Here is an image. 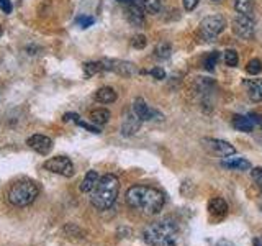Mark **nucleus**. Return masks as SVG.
Here are the masks:
<instances>
[{"label":"nucleus","instance_id":"nucleus-1","mask_svg":"<svg viewBox=\"0 0 262 246\" xmlns=\"http://www.w3.org/2000/svg\"><path fill=\"white\" fill-rule=\"evenodd\" d=\"M126 203L133 210L144 213L147 217L158 215L166 203V197L156 187L133 186L126 191Z\"/></svg>","mask_w":262,"mask_h":246},{"label":"nucleus","instance_id":"nucleus-2","mask_svg":"<svg viewBox=\"0 0 262 246\" xmlns=\"http://www.w3.org/2000/svg\"><path fill=\"white\" fill-rule=\"evenodd\" d=\"M143 238L149 246H180L182 233L174 218L164 217L147 225L143 232Z\"/></svg>","mask_w":262,"mask_h":246},{"label":"nucleus","instance_id":"nucleus-3","mask_svg":"<svg viewBox=\"0 0 262 246\" xmlns=\"http://www.w3.org/2000/svg\"><path fill=\"white\" fill-rule=\"evenodd\" d=\"M120 192V180L115 174H105L100 177L94 192L90 194V202L97 210H108L117 202V197Z\"/></svg>","mask_w":262,"mask_h":246},{"label":"nucleus","instance_id":"nucleus-4","mask_svg":"<svg viewBox=\"0 0 262 246\" xmlns=\"http://www.w3.org/2000/svg\"><path fill=\"white\" fill-rule=\"evenodd\" d=\"M39 194V187L36 182H33L30 179H23L15 182L10 191H8V202H10L13 207H27V205L35 202V199Z\"/></svg>","mask_w":262,"mask_h":246},{"label":"nucleus","instance_id":"nucleus-5","mask_svg":"<svg viewBox=\"0 0 262 246\" xmlns=\"http://www.w3.org/2000/svg\"><path fill=\"white\" fill-rule=\"evenodd\" d=\"M225 28H226V20L223 15H210V16H205L202 20L199 33L202 39L213 41V39H216V36Z\"/></svg>","mask_w":262,"mask_h":246},{"label":"nucleus","instance_id":"nucleus-6","mask_svg":"<svg viewBox=\"0 0 262 246\" xmlns=\"http://www.w3.org/2000/svg\"><path fill=\"white\" fill-rule=\"evenodd\" d=\"M45 169L64 177H71L74 174V164L68 156H56V158L48 159L45 162Z\"/></svg>","mask_w":262,"mask_h":246},{"label":"nucleus","instance_id":"nucleus-7","mask_svg":"<svg viewBox=\"0 0 262 246\" xmlns=\"http://www.w3.org/2000/svg\"><path fill=\"white\" fill-rule=\"evenodd\" d=\"M231 28L234 31V35L243 38V39H251V38H254V20L251 18V15H241V13H237L234 18H233Z\"/></svg>","mask_w":262,"mask_h":246},{"label":"nucleus","instance_id":"nucleus-8","mask_svg":"<svg viewBox=\"0 0 262 246\" xmlns=\"http://www.w3.org/2000/svg\"><path fill=\"white\" fill-rule=\"evenodd\" d=\"M103 64V71H110L118 74V76H125L129 77L133 76L136 72V68L133 63H128V61H120V59H105L102 61Z\"/></svg>","mask_w":262,"mask_h":246},{"label":"nucleus","instance_id":"nucleus-9","mask_svg":"<svg viewBox=\"0 0 262 246\" xmlns=\"http://www.w3.org/2000/svg\"><path fill=\"white\" fill-rule=\"evenodd\" d=\"M203 143H205V146H207L213 154L220 156V158H229V156L236 153L234 146H233V145H229L228 141H223V139L205 138V139H203Z\"/></svg>","mask_w":262,"mask_h":246},{"label":"nucleus","instance_id":"nucleus-10","mask_svg":"<svg viewBox=\"0 0 262 246\" xmlns=\"http://www.w3.org/2000/svg\"><path fill=\"white\" fill-rule=\"evenodd\" d=\"M133 112L136 113V117L141 121H149V120H156V118H162V115L158 110L151 109V107L144 102V98H141V97L135 98Z\"/></svg>","mask_w":262,"mask_h":246},{"label":"nucleus","instance_id":"nucleus-11","mask_svg":"<svg viewBox=\"0 0 262 246\" xmlns=\"http://www.w3.org/2000/svg\"><path fill=\"white\" fill-rule=\"evenodd\" d=\"M27 145L31 148L33 151H36L39 154H48L49 151H51V148H53V139L45 136V135L36 133V135H31L27 139Z\"/></svg>","mask_w":262,"mask_h":246},{"label":"nucleus","instance_id":"nucleus-12","mask_svg":"<svg viewBox=\"0 0 262 246\" xmlns=\"http://www.w3.org/2000/svg\"><path fill=\"white\" fill-rule=\"evenodd\" d=\"M125 15H126V20L129 25H133V27H144V22H146V16H144V8L139 7L138 4H131V5H126V10H125Z\"/></svg>","mask_w":262,"mask_h":246},{"label":"nucleus","instance_id":"nucleus-13","mask_svg":"<svg viewBox=\"0 0 262 246\" xmlns=\"http://www.w3.org/2000/svg\"><path fill=\"white\" fill-rule=\"evenodd\" d=\"M248 89V97L252 102H262V79H249L244 82Z\"/></svg>","mask_w":262,"mask_h":246},{"label":"nucleus","instance_id":"nucleus-14","mask_svg":"<svg viewBox=\"0 0 262 246\" xmlns=\"http://www.w3.org/2000/svg\"><path fill=\"white\" fill-rule=\"evenodd\" d=\"M208 212L211 213L213 217L216 218H223L228 213V203L221 199V197H215L208 202Z\"/></svg>","mask_w":262,"mask_h":246},{"label":"nucleus","instance_id":"nucleus-15","mask_svg":"<svg viewBox=\"0 0 262 246\" xmlns=\"http://www.w3.org/2000/svg\"><path fill=\"white\" fill-rule=\"evenodd\" d=\"M221 166L226 169H234V171H249L252 169V164L244 159V158H226L221 161Z\"/></svg>","mask_w":262,"mask_h":246},{"label":"nucleus","instance_id":"nucleus-16","mask_svg":"<svg viewBox=\"0 0 262 246\" xmlns=\"http://www.w3.org/2000/svg\"><path fill=\"white\" fill-rule=\"evenodd\" d=\"M139 125H141V120L136 117V113L133 112L131 115H126L125 121H123L121 125V133L125 136H129V135H135L136 131L139 130Z\"/></svg>","mask_w":262,"mask_h":246},{"label":"nucleus","instance_id":"nucleus-17","mask_svg":"<svg viewBox=\"0 0 262 246\" xmlns=\"http://www.w3.org/2000/svg\"><path fill=\"white\" fill-rule=\"evenodd\" d=\"M98 180H100V177H98L97 171H89L84 177V180H82V184H80V191L84 194H92L94 189L98 184Z\"/></svg>","mask_w":262,"mask_h":246},{"label":"nucleus","instance_id":"nucleus-18","mask_svg":"<svg viewBox=\"0 0 262 246\" xmlns=\"http://www.w3.org/2000/svg\"><path fill=\"white\" fill-rule=\"evenodd\" d=\"M233 127L239 131H244V133H249L254 128V123L251 120V117H244V115H234L233 117Z\"/></svg>","mask_w":262,"mask_h":246},{"label":"nucleus","instance_id":"nucleus-19","mask_svg":"<svg viewBox=\"0 0 262 246\" xmlns=\"http://www.w3.org/2000/svg\"><path fill=\"white\" fill-rule=\"evenodd\" d=\"M95 98L102 104H113L117 100V92L112 87H100L95 92Z\"/></svg>","mask_w":262,"mask_h":246},{"label":"nucleus","instance_id":"nucleus-20","mask_svg":"<svg viewBox=\"0 0 262 246\" xmlns=\"http://www.w3.org/2000/svg\"><path fill=\"white\" fill-rule=\"evenodd\" d=\"M110 120V112L106 109H95L90 112V121L95 125H105Z\"/></svg>","mask_w":262,"mask_h":246},{"label":"nucleus","instance_id":"nucleus-21","mask_svg":"<svg viewBox=\"0 0 262 246\" xmlns=\"http://www.w3.org/2000/svg\"><path fill=\"white\" fill-rule=\"evenodd\" d=\"M170 53H172V48H170L169 43H166V41H162V43H159L158 46L154 48V57H156V59H159V61L169 59Z\"/></svg>","mask_w":262,"mask_h":246},{"label":"nucleus","instance_id":"nucleus-22","mask_svg":"<svg viewBox=\"0 0 262 246\" xmlns=\"http://www.w3.org/2000/svg\"><path fill=\"white\" fill-rule=\"evenodd\" d=\"M234 8L241 15H251L254 8V0H234Z\"/></svg>","mask_w":262,"mask_h":246},{"label":"nucleus","instance_id":"nucleus-23","mask_svg":"<svg viewBox=\"0 0 262 246\" xmlns=\"http://www.w3.org/2000/svg\"><path fill=\"white\" fill-rule=\"evenodd\" d=\"M218 57H220V53L218 51L208 53L207 56L203 57V68L207 69V71H213V69H215V66H216Z\"/></svg>","mask_w":262,"mask_h":246},{"label":"nucleus","instance_id":"nucleus-24","mask_svg":"<svg viewBox=\"0 0 262 246\" xmlns=\"http://www.w3.org/2000/svg\"><path fill=\"white\" fill-rule=\"evenodd\" d=\"M103 71V64H102V61L100 63H85L84 64V72H85V76L87 77H90V76H95V74H98V72H102Z\"/></svg>","mask_w":262,"mask_h":246},{"label":"nucleus","instance_id":"nucleus-25","mask_svg":"<svg viewBox=\"0 0 262 246\" xmlns=\"http://www.w3.org/2000/svg\"><path fill=\"white\" fill-rule=\"evenodd\" d=\"M144 12L147 13H159L161 10V0H141Z\"/></svg>","mask_w":262,"mask_h":246},{"label":"nucleus","instance_id":"nucleus-26","mask_svg":"<svg viewBox=\"0 0 262 246\" xmlns=\"http://www.w3.org/2000/svg\"><path fill=\"white\" fill-rule=\"evenodd\" d=\"M237 61H239V57H237V53L234 51V49H226V51H225L226 66H229V68H234V66H237Z\"/></svg>","mask_w":262,"mask_h":246},{"label":"nucleus","instance_id":"nucleus-27","mask_svg":"<svg viewBox=\"0 0 262 246\" xmlns=\"http://www.w3.org/2000/svg\"><path fill=\"white\" fill-rule=\"evenodd\" d=\"M246 71H248L251 76H257V74L262 71V63L259 59H251L246 66Z\"/></svg>","mask_w":262,"mask_h":246},{"label":"nucleus","instance_id":"nucleus-28","mask_svg":"<svg viewBox=\"0 0 262 246\" xmlns=\"http://www.w3.org/2000/svg\"><path fill=\"white\" fill-rule=\"evenodd\" d=\"M131 45L136 49H143L147 45V38L144 35H135L133 39H131Z\"/></svg>","mask_w":262,"mask_h":246},{"label":"nucleus","instance_id":"nucleus-29","mask_svg":"<svg viewBox=\"0 0 262 246\" xmlns=\"http://www.w3.org/2000/svg\"><path fill=\"white\" fill-rule=\"evenodd\" d=\"M252 180L259 187V191L262 192V168H254L252 169Z\"/></svg>","mask_w":262,"mask_h":246},{"label":"nucleus","instance_id":"nucleus-30","mask_svg":"<svg viewBox=\"0 0 262 246\" xmlns=\"http://www.w3.org/2000/svg\"><path fill=\"white\" fill-rule=\"evenodd\" d=\"M94 22H95V20L92 18V16H87V15H82V16H79V18H77V25H79L80 28H89V27H92Z\"/></svg>","mask_w":262,"mask_h":246},{"label":"nucleus","instance_id":"nucleus-31","mask_svg":"<svg viewBox=\"0 0 262 246\" xmlns=\"http://www.w3.org/2000/svg\"><path fill=\"white\" fill-rule=\"evenodd\" d=\"M76 125H79V127H82V128H85L87 131H90V133H95V135H98V133H100V130H98L97 127H94V125H89V123L82 121V120H77V123H76Z\"/></svg>","mask_w":262,"mask_h":246},{"label":"nucleus","instance_id":"nucleus-32","mask_svg":"<svg viewBox=\"0 0 262 246\" xmlns=\"http://www.w3.org/2000/svg\"><path fill=\"white\" fill-rule=\"evenodd\" d=\"M149 74L154 77V79H164L166 77V71H164L161 66H158V68H154V69H151L149 71Z\"/></svg>","mask_w":262,"mask_h":246},{"label":"nucleus","instance_id":"nucleus-33","mask_svg":"<svg viewBox=\"0 0 262 246\" xmlns=\"http://www.w3.org/2000/svg\"><path fill=\"white\" fill-rule=\"evenodd\" d=\"M0 10L4 13H10L12 12V2L10 0H0Z\"/></svg>","mask_w":262,"mask_h":246},{"label":"nucleus","instance_id":"nucleus-34","mask_svg":"<svg viewBox=\"0 0 262 246\" xmlns=\"http://www.w3.org/2000/svg\"><path fill=\"white\" fill-rule=\"evenodd\" d=\"M196 4H199V0H184V8L187 12H192L196 7Z\"/></svg>","mask_w":262,"mask_h":246},{"label":"nucleus","instance_id":"nucleus-35","mask_svg":"<svg viewBox=\"0 0 262 246\" xmlns=\"http://www.w3.org/2000/svg\"><path fill=\"white\" fill-rule=\"evenodd\" d=\"M64 121H74V123H77V120H80V117L77 113H66L64 117H62Z\"/></svg>","mask_w":262,"mask_h":246},{"label":"nucleus","instance_id":"nucleus-36","mask_svg":"<svg viewBox=\"0 0 262 246\" xmlns=\"http://www.w3.org/2000/svg\"><path fill=\"white\" fill-rule=\"evenodd\" d=\"M215 246H236L233 241H229V240H225V238H223V240H220Z\"/></svg>","mask_w":262,"mask_h":246},{"label":"nucleus","instance_id":"nucleus-37","mask_svg":"<svg viewBox=\"0 0 262 246\" xmlns=\"http://www.w3.org/2000/svg\"><path fill=\"white\" fill-rule=\"evenodd\" d=\"M117 2H120L123 5H131V4H136V0H117Z\"/></svg>","mask_w":262,"mask_h":246},{"label":"nucleus","instance_id":"nucleus-38","mask_svg":"<svg viewBox=\"0 0 262 246\" xmlns=\"http://www.w3.org/2000/svg\"><path fill=\"white\" fill-rule=\"evenodd\" d=\"M252 246H262V243H260L259 238H254V240H252Z\"/></svg>","mask_w":262,"mask_h":246},{"label":"nucleus","instance_id":"nucleus-39","mask_svg":"<svg viewBox=\"0 0 262 246\" xmlns=\"http://www.w3.org/2000/svg\"><path fill=\"white\" fill-rule=\"evenodd\" d=\"M0 36H2V27H0Z\"/></svg>","mask_w":262,"mask_h":246},{"label":"nucleus","instance_id":"nucleus-40","mask_svg":"<svg viewBox=\"0 0 262 246\" xmlns=\"http://www.w3.org/2000/svg\"><path fill=\"white\" fill-rule=\"evenodd\" d=\"M213 2H221V0H213Z\"/></svg>","mask_w":262,"mask_h":246}]
</instances>
